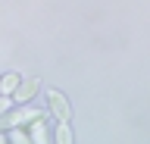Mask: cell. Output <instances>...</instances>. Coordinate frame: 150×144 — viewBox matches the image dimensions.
Returning <instances> with one entry per match:
<instances>
[{"label": "cell", "instance_id": "obj_9", "mask_svg": "<svg viewBox=\"0 0 150 144\" xmlns=\"http://www.w3.org/2000/svg\"><path fill=\"white\" fill-rule=\"evenodd\" d=\"M0 144H6V141H3V135H0Z\"/></svg>", "mask_w": 150, "mask_h": 144}, {"label": "cell", "instance_id": "obj_7", "mask_svg": "<svg viewBox=\"0 0 150 144\" xmlns=\"http://www.w3.org/2000/svg\"><path fill=\"white\" fill-rule=\"evenodd\" d=\"M13 144H31V138H25L22 132H13Z\"/></svg>", "mask_w": 150, "mask_h": 144}, {"label": "cell", "instance_id": "obj_6", "mask_svg": "<svg viewBox=\"0 0 150 144\" xmlns=\"http://www.w3.org/2000/svg\"><path fill=\"white\" fill-rule=\"evenodd\" d=\"M16 88H19V75H6L3 82H0V91H6V94L16 91Z\"/></svg>", "mask_w": 150, "mask_h": 144}, {"label": "cell", "instance_id": "obj_1", "mask_svg": "<svg viewBox=\"0 0 150 144\" xmlns=\"http://www.w3.org/2000/svg\"><path fill=\"white\" fill-rule=\"evenodd\" d=\"M50 106H53V113L59 116V122H69V104H66V97L59 91H50Z\"/></svg>", "mask_w": 150, "mask_h": 144}, {"label": "cell", "instance_id": "obj_5", "mask_svg": "<svg viewBox=\"0 0 150 144\" xmlns=\"http://www.w3.org/2000/svg\"><path fill=\"white\" fill-rule=\"evenodd\" d=\"M56 144H72V132H69V122H59V128H56Z\"/></svg>", "mask_w": 150, "mask_h": 144}, {"label": "cell", "instance_id": "obj_8", "mask_svg": "<svg viewBox=\"0 0 150 144\" xmlns=\"http://www.w3.org/2000/svg\"><path fill=\"white\" fill-rule=\"evenodd\" d=\"M9 104H13L9 97H0V113H6V110H9Z\"/></svg>", "mask_w": 150, "mask_h": 144}, {"label": "cell", "instance_id": "obj_2", "mask_svg": "<svg viewBox=\"0 0 150 144\" xmlns=\"http://www.w3.org/2000/svg\"><path fill=\"white\" fill-rule=\"evenodd\" d=\"M35 119H41V110H16L3 125H22V122H35Z\"/></svg>", "mask_w": 150, "mask_h": 144}, {"label": "cell", "instance_id": "obj_3", "mask_svg": "<svg viewBox=\"0 0 150 144\" xmlns=\"http://www.w3.org/2000/svg\"><path fill=\"white\" fill-rule=\"evenodd\" d=\"M38 91V78H28V82H19L16 88V100H28V97Z\"/></svg>", "mask_w": 150, "mask_h": 144}, {"label": "cell", "instance_id": "obj_4", "mask_svg": "<svg viewBox=\"0 0 150 144\" xmlns=\"http://www.w3.org/2000/svg\"><path fill=\"white\" fill-rule=\"evenodd\" d=\"M31 141L47 144V125H41V119H35V125H31Z\"/></svg>", "mask_w": 150, "mask_h": 144}]
</instances>
